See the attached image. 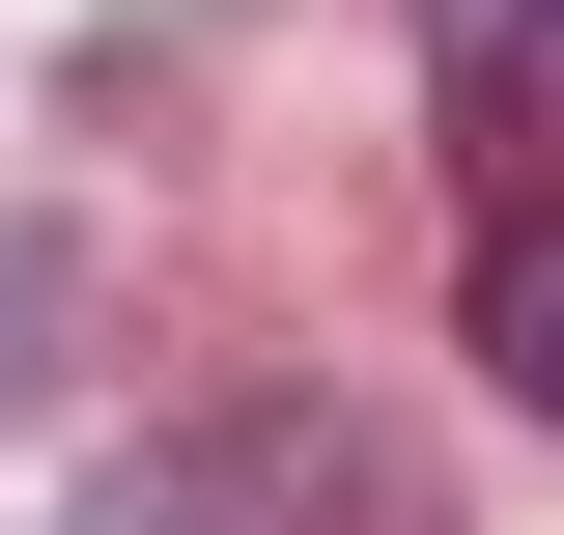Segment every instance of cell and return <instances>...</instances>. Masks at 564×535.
I'll use <instances>...</instances> for the list:
<instances>
[{"mask_svg":"<svg viewBox=\"0 0 564 535\" xmlns=\"http://www.w3.org/2000/svg\"><path fill=\"white\" fill-rule=\"evenodd\" d=\"M423 113L480 141V198H564V0H423Z\"/></svg>","mask_w":564,"mask_h":535,"instance_id":"obj_1","label":"cell"},{"mask_svg":"<svg viewBox=\"0 0 564 535\" xmlns=\"http://www.w3.org/2000/svg\"><path fill=\"white\" fill-rule=\"evenodd\" d=\"M452 338H480V395L564 423V198H480V254H452Z\"/></svg>","mask_w":564,"mask_h":535,"instance_id":"obj_2","label":"cell"},{"mask_svg":"<svg viewBox=\"0 0 564 535\" xmlns=\"http://www.w3.org/2000/svg\"><path fill=\"white\" fill-rule=\"evenodd\" d=\"M226 507H254V479H113L85 535H226Z\"/></svg>","mask_w":564,"mask_h":535,"instance_id":"obj_3","label":"cell"},{"mask_svg":"<svg viewBox=\"0 0 564 535\" xmlns=\"http://www.w3.org/2000/svg\"><path fill=\"white\" fill-rule=\"evenodd\" d=\"M29 338H57V254H0V395H29Z\"/></svg>","mask_w":564,"mask_h":535,"instance_id":"obj_4","label":"cell"}]
</instances>
